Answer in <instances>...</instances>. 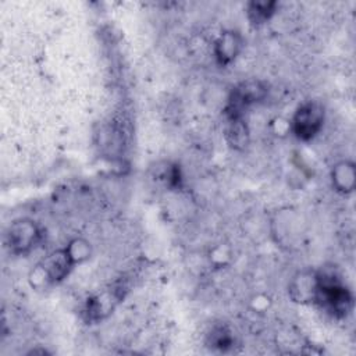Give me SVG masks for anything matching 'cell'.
<instances>
[{
    "label": "cell",
    "instance_id": "6",
    "mask_svg": "<svg viewBox=\"0 0 356 356\" xmlns=\"http://www.w3.org/2000/svg\"><path fill=\"white\" fill-rule=\"evenodd\" d=\"M39 264L44 270L51 285L63 281L74 267V263L71 261L64 248L50 252L44 259L39 261Z\"/></svg>",
    "mask_w": 356,
    "mask_h": 356
},
{
    "label": "cell",
    "instance_id": "7",
    "mask_svg": "<svg viewBox=\"0 0 356 356\" xmlns=\"http://www.w3.org/2000/svg\"><path fill=\"white\" fill-rule=\"evenodd\" d=\"M331 182L339 193H350L355 189L356 168L349 160L338 161L331 170Z\"/></svg>",
    "mask_w": 356,
    "mask_h": 356
},
{
    "label": "cell",
    "instance_id": "9",
    "mask_svg": "<svg viewBox=\"0 0 356 356\" xmlns=\"http://www.w3.org/2000/svg\"><path fill=\"white\" fill-rule=\"evenodd\" d=\"M275 1H252L248 4V15L253 24H263L275 13Z\"/></svg>",
    "mask_w": 356,
    "mask_h": 356
},
{
    "label": "cell",
    "instance_id": "2",
    "mask_svg": "<svg viewBox=\"0 0 356 356\" xmlns=\"http://www.w3.org/2000/svg\"><path fill=\"white\" fill-rule=\"evenodd\" d=\"M323 122L324 108L317 102H307L302 104L289 121L291 131L302 140L313 139L323 128Z\"/></svg>",
    "mask_w": 356,
    "mask_h": 356
},
{
    "label": "cell",
    "instance_id": "10",
    "mask_svg": "<svg viewBox=\"0 0 356 356\" xmlns=\"http://www.w3.org/2000/svg\"><path fill=\"white\" fill-rule=\"evenodd\" d=\"M228 140L234 147H243L248 143L249 139V131L248 125L243 122V118H235L228 120Z\"/></svg>",
    "mask_w": 356,
    "mask_h": 356
},
{
    "label": "cell",
    "instance_id": "11",
    "mask_svg": "<svg viewBox=\"0 0 356 356\" xmlns=\"http://www.w3.org/2000/svg\"><path fill=\"white\" fill-rule=\"evenodd\" d=\"M211 341L214 343V346L220 348V349H225L232 343L231 335L225 328H217L213 331L211 334Z\"/></svg>",
    "mask_w": 356,
    "mask_h": 356
},
{
    "label": "cell",
    "instance_id": "1",
    "mask_svg": "<svg viewBox=\"0 0 356 356\" xmlns=\"http://www.w3.org/2000/svg\"><path fill=\"white\" fill-rule=\"evenodd\" d=\"M316 300L335 316H345L352 307V295L334 273H317Z\"/></svg>",
    "mask_w": 356,
    "mask_h": 356
},
{
    "label": "cell",
    "instance_id": "5",
    "mask_svg": "<svg viewBox=\"0 0 356 356\" xmlns=\"http://www.w3.org/2000/svg\"><path fill=\"white\" fill-rule=\"evenodd\" d=\"M242 36L239 32L228 29L218 35L214 42V57L220 65L231 64L242 50Z\"/></svg>",
    "mask_w": 356,
    "mask_h": 356
},
{
    "label": "cell",
    "instance_id": "3",
    "mask_svg": "<svg viewBox=\"0 0 356 356\" xmlns=\"http://www.w3.org/2000/svg\"><path fill=\"white\" fill-rule=\"evenodd\" d=\"M40 238V229L35 221L19 218L13 221L6 232V243L11 253L25 254L35 248Z\"/></svg>",
    "mask_w": 356,
    "mask_h": 356
},
{
    "label": "cell",
    "instance_id": "8",
    "mask_svg": "<svg viewBox=\"0 0 356 356\" xmlns=\"http://www.w3.org/2000/svg\"><path fill=\"white\" fill-rule=\"evenodd\" d=\"M64 249L67 250V253H68L71 261L74 263V266L82 264L92 254V246L83 238H74V239H71Z\"/></svg>",
    "mask_w": 356,
    "mask_h": 356
},
{
    "label": "cell",
    "instance_id": "4",
    "mask_svg": "<svg viewBox=\"0 0 356 356\" xmlns=\"http://www.w3.org/2000/svg\"><path fill=\"white\" fill-rule=\"evenodd\" d=\"M318 286L317 273L313 270L298 271L289 282V296L296 303H313Z\"/></svg>",
    "mask_w": 356,
    "mask_h": 356
}]
</instances>
